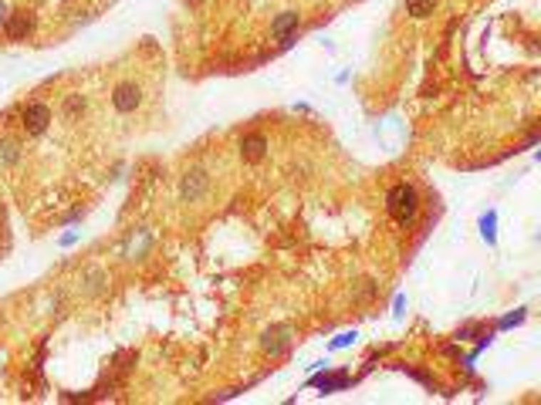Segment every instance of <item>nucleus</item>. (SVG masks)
I'll use <instances>...</instances> for the list:
<instances>
[{
	"instance_id": "obj_1",
	"label": "nucleus",
	"mask_w": 541,
	"mask_h": 405,
	"mask_svg": "<svg viewBox=\"0 0 541 405\" xmlns=\"http://www.w3.org/2000/svg\"><path fill=\"white\" fill-rule=\"evenodd\" d=\"M386 213H389V220L400 223V227H413V223H416V216H420V193H416L413 183H396V186H389Z\"/></svg>"
},
{
	"instance_id": "obj_2",
	"label": "nucleus",
	"mask_w": 541,
	"mask_h": 405,
	"mask_svg": "<svg viewBox=\"0 0 541 405\" xmlns=\"http://www.w3.org/2000/svg\"><path fill=\"white\" fill-rule=\"evenodd\" d=\"M54 122V112H51V105L48 101H24L21 105V128H24L31 139H38V135H44L48 128H51Z\"/></svg>"
},
{
	"instance_id": "obj_3",
	"label": "nucleus",
	"mask_w": 541,
	"mask_h": 405,
	"mask_svg": "<svg viewBox=\"0 0 541 405\" xmlns=\"http://www.w3.org/2000/svg\"><path fill=\"white\" fill-rule=\"evenodd\" d=\"M146 105V91H142L139 81H118L112 88V108L118 115H132Z\"/></svg>"
},
{
	"instance_id": "obj_4",
	"label": "nucleus",
	"mask_w": 541,
	"mask_h": 405,
	"mask_svg": "<svg viewBox=\"0 0 541 405\" xmlns=\"http://www.w3.org/2000/svg\"><path fill=\"white\" fill-rule=\"evenodd\" d=\"M295 344V331L291 324H270L264 334H261V352L270 354V358H281V354L291 352Z\"/></svg>"
},
{
	"instance_id": "obj_5",
	"label": "nucleus",
	"mask_w": 541,
	"mask_h": 405,
	"mask_svg": "<svg viewBox=\"0 0 541 405\" xmlns=\"http://www.w3.org/2000/svg\"><path fill=\"white\" fill-rule=\"evenodd\" d=\"M210 193V176L203 169H190L186 176L180 179V200L183 202H200Z\"/></svg>"
},
{
	"instance_id": "obj_6",
	"label": "nucleus",
	"mask_w": 541,
	"mask_h": 405,
	"mask_svg": "<svg viewBox=\"0 0 541 405\" xmlns=\"http://www.w3.org/2000/svg\"><path fill=\"white\" fill-rule=\"evenodd\" d=\"M298 27H301V14L298 11H281L274 21H270V38L278 41V44H291L298 34Z\"/></svg>"
},
{
	"instance_id": "obj_7",
	"label": "nucleus",
	"mask_w": 541,
	"mask_h": 405,
	"mask_svg": "<svg viewBox=\"0 0 541 405\" xmlns=\"http://www.w3.org/2000/svg\"><path fill=\"white\" fill-rule=\"evenodd\" d=\"M237 149H241V159H244L247 165H258V163H264V155H268V135H264V132H244Z\"/></svg>"
},
{
	"instance_id": "obj_8",
	"label": "nucleus",
	"mask_w": 541,
	"mask_h": 405,
	"mask_svg": "<svg viewBox=\"0 0 541 405\" xmlns=\"http://www.w3.org/2000/svg\"><path fill=\"white\" fill-rule=\"evenodd\" d=\"M34 14L27 11H14L7 14V24H4V34H7V41H27L31 34H34Z\"/></svg>"
},
{
	"instance_id": "obj_9",
	"label": "nucleus",
	"mask_w": 541,
	"mask_h": 405,
	"mask_svg": "<svg viewBox=\"0 0 541 405\" xmlns=\"http://www.w3.org/2000/svg\"><path fill=\"white\" fill-rule=\"evenodd\" d=\"M149 247H153V233H149V230H136L129 240H126V247H122V257H126V260H142Z\"/></svg>"
},
{
	"instance_id": "obj_10",
	"label": "nucleus",
	"mask_w": 541,
	"mask_h": 405,
	"mask_svg": "<svg viewBox=\"0 0 541 405\" xmlns=\"http://www.w3.org/2000/svg\"><path fill=\"white\" fill-rule=\"evenodd\" d=\"M85 112H89V98H85V95H65V101H61V118H65L68 125L78 122Z\"/></svg>"
},
{
	"instance_id": "obj_11",
	"label": "nucleus",
	"mask_w": 541,
	"mask_h": 405,
	"mask_svg": "<svg viewBox=\"0 0 541 405\" xmlns=\"http://www.w3.org/2000/svg\"><path fill=\"white\" fill-rule=\"evenodd\" d=\"M105 284H108V274L98 270V267H91V270H85V277H81V294H85V297H95V294L105 291Z\"/></svg>"
},
{
	"instance_id": "obj_12",
	"label": "nucleus",
	"mask_w": 541,
	"mask_h": 405,
	"mask_svg": "<svg viewBox=\"0 0 541 405\" xmlns=\"http://www.w3.org/2000/svg\"><path fill=\"white\" fill-rule=\"evenodd\" d=\"M308 385H318L322 392H335V389H345V385H348V375H342V371H338V375H332V371L325 368V375H318V379H311Z\"/></svg>"
},
{
	"instance_id": "obj_13",
	"label": "nucleus",
	"mask_w": 541,
	"mask_h": 405,
	"mask_svg": "<svg viewBox=\"0 0 541 405\" xmlns=\"http://www.w3.org/2000/svg\"><path fill=\"white\" fill-rule=\"evenodd\" d=\"M437 7H440V0H406V14H410L413 21H426Z\"/></svg>"
},
{
	"instance_id": "obj_14",
	"label": "nucleus",
	"mask_w": 541,
	"mask_h": 405,
	"mask_svg": "<svg viewBox=\"0 0 541 405\" xmlns=\"http://www.w3.org/2000/svg\"><path fill=\"white\" fill-rule=\"evenodd\" d=\"M477 227H480V237L487 240V247L497 243V213H494V210H487V213L480 216V223H477Z\"/></svg>"
},
{
	"instance_id": "obj_15",
	"label": "nucleus",
	"mask_w": 541,
	"mask_h": 405,
	"mask_svg": "<svg viewBox=\"0 0 541 405\" xmlns=\"http://www.w3.org/2000/svg\"><path fill=\"white\" fill-rule=\"evenodd\" d=\"M21 159V145L11 139H0V163H17Z\"/></svg>"
},
{
	"instance_id": "obj_16",
	"label": "nucleus",
	"mask_w": 541,
	"mask_h": 405,
	"mask_svg": "<svg viewBox=\"0 0 541 405\" xmlns=\"http://www.w3.org/2000/svg\"><path fill=\"white\" fill-rule=\"evenodd\" d=\"M355 338H359L355 331H342V334H338V338H335L332 344H328V348H332V352H342V348H348V344L355 342Z\"/></svg>"
},
{
	"instance_id": "obj_17",
	"label": "nucleus",
	"mask_w": 541,
	"mask_h": 405,
	"mask_svg": "<svg viewBox=\"0 0 541 405\" xmlns=\"http://www.w3.org/2000/svg\"><path fill=\"white\" fill-rule=\"evenodd\" d=\"M525 321V311H515V314H507L497 321V328H515V324H521Z\"/></svg>"
},
{
	"instance_id": "obj_18",
	"label": "nucleus",
	"mask_w": 541,
	"mask_h": 405,
	"mask_svg": "<svg viewBox=\"0 0 541 405\" xmlns=\"http://www.w3.org/2000/svg\"><path fill=\"white\" fill-rule=\"evenodd\" d=\"M403 307H406V297H403V294H396V301H393V314L400 317V314H403Z\"/></svg>"
},
{
	"instance_id": "obj_19",
	"label": "nucleus",
	"mask_w": 541,
	"mask_h": 405,
	"mask_svg": "<svg viewBox=\"0 0 541 405\" xmlns=\"http://www.w3.org/2000/svg\"><path fill=\"white\" fill-rule=\"evenodd\" d=\"M7 14H11V11H7V4L0 0V31H4V24H7Z\"/></svg>"
},
{
	"instance_id": "obj_20",
	"label": "nucleus",
	"mask_w": 541,
	"mask_h": 405,
	"mask_svg": "<svg viewBox=\"0 0 541 405\" xmlns=\"http://www.w3.org/2000/svg\"><path fill=\"white\" fill-rule=\"evenodd\" d=\"M75 240H78V233H65V237H61V243H65V247H71Z\"/></svg>"
},
{
	"instance_id": "obj_21",
	"label": "nucleus",
	"mask_w": 541,
	"mask_h": 405,
	"mask_svg": "<svg viewBox=\"0 0 541 405\" xmlns=\"http://www.w3.org/2000/svg\"><path fill=\"white\" fill-rule=\"evenodd\" d=\"M186 4H190V7H200V4H203V0H186Z\"/></svg>"
},
{
	"instance_id": "obj_22",
	"label": "nucleus",
	"mask_w": 541,
	"mask_h": 405,
	"mask_svg": "<svg viewBox=\"0 0 541 405\" xmlns=\"http://www.w3.org/2000/svg\"><path fill=\"white\" fill-rule=\"evenodd\" d=\"M538 163H541V149H538Z\"/></svg>"
}]
</instances>
